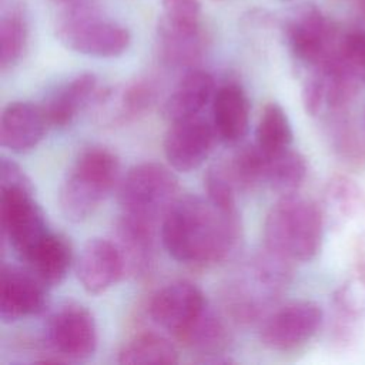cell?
<instances>
[{
	"mask_svg": "<svg viewBox=\"0 0 365 365\" xmlns=\"http://www.w3.org/2000/svg\"><path fill=\"white\" fill-rule=\"evenodd\" d=\"M56 36L76 53L104 58L121 56L131 43V34L123 24L106 17L86 0L66 6L57 19Z\"/></svg>",
	"mask_w": 365,
	"mask_h": 365,
	"instance_id": "5b68a950",
	"label": "cell"
},
{
	"mask_svg": "<svg viewBox=\"0 0 365 365\" xmlns=\"http://www.w3.org/2000/svg\"><path fill=\"white\" fill-rule=\"evenodd\" d=\"M324 215L311 200L284 195L271 207L264 222L265 248L289 259H312L322 244Z\"/></svg>",
	"mask_w": 365,
	"mask_h": 365,
	"instance_id": "277c9868",
	"label": "cell"
},
{
	"mask_svg": "<svg viewBox=\"0 0 365 365\" xmlns=\"http://www.w3.org/2000/svg\"><path fill=\"white\" fill-rule=\"evenodd\" d=\"M21 262L47 287L58 285L67 277L74 254L70 241L56 232H50Z\"/></svg>",
	"mask_w": 365,
	"mask_h": 365,
	"instance_id": "7402d4cb",
	"label": "cell"
},
{
	"mask_svg": "<svg viewBox=\"0 0 365 365\" xmlns=\"http://www.w3.org/2000/svg\"><path fill=\"white\" fill-rule=\"evenodd\" d=\"M76 274L88 294H101L115 285L125 271L124 257L115 241L91 238L76 259Z\"/></svg>",
	"mask_w": 365,
	"mask_h": 365,
	"instance_id": "9a60e30c",
	"label": "cell"
},
{
	"mask_svg": "<svg viewBox=\"0 0 365 365\" xmlns=\"http://www.w3.org/2000/svg\"><path fill=\"white\" fill-rule=\"evenodd\" d=\"M335 60L359 84H365V31L342 34Z\"/></svg>",
	"mask_w": 365,
	"mask_h": 365,
	"instance_id": "f546056e",
	"label": "cell"
},
{
	"mask_svg": "<svg viewBox=\"0 0 365 365\" xmlns=\"http://www.w3.org/2000/svg\"><path fill=\"white\" fill-rule=\"evenodd\" d=\"M120 182V160L110 148H84L60 185L58 204L63 215L73 222L91 217Z\"/></svg>",
	"mask_w": 365,
	"mask_h": 365,
	"instance_id": "3957f363",
	"label": "cell"
},
{
	"mask_svg": "<svg viewBox=\"0 0 365 365\" xmlns=\"http://www.w3.org/2000/svg\"><path fill=\"white\" fill-rule=\"evenodd\" d=\"M289 48L297 60L317 68L336 56L341 34L334 23L312 3L292 10L285 26Z\"/></svg>",
	"mask_w": 365,
	"mask_h": 365,
	"instance_id": "9c48e42d",
	"label": "cell"
},
{
	"mask_svg": "<svg viewBox=\"0 0 365 365\" xmlns=\"http://www.w3.org/2000/svg\"><path fill=\"white\" fill-rule=\"evenodd\" d=\"M307 173L308 164L305 157L289 147L279 154L267 155L264 184L281 197L292 195L304 184Z\"/></svg>",
	"mask_w": 365,
	"mask_h": 365,
	"instance_id": "cb8c5ba5",
	"label": "cell"
},
{
	"mask_svg": "<svg viewBox=\"0 0 365 365\" xmlns=\"http://www.w3.org/2000/svg\"><path fill=\"white\" fill-rule=\"evenodd\" d=\"M47 285L29 268L3 264L0 271V318L16 322L37 315L47 307Z\"/></svg>",
	"mask_w": 365,
	"mask_h": 365,
	"instance_id": "5bb4252c",
	"label": "cell"
},
{
	"mask_svg": "<svg viewBox=\"0 0 365 365\" xmlns=\"http://www.w3.org/2000/svg\"><path fill=\"white\" fill-rule=\"evenodd\" d=\"M157 224L120 214L115 224V244L118 245L127 274L135 278H144L151 274L157 261L155 247Z\"/></svg>",
	"mask_w": 365,
	"mask_h": 365,
	"instance_id": "e0dca14e",
	"label": "cell"
},
{
	"mask_svg": "<svg viewBox=\"0 0 365 365\" xmlns=\"http://www.w3.org/2000/svg\"><path fill=\"white\" fill-rule=\"evenodd\" d=\"M118 364H177L175 345L158 334H138L130 338L117 355Z\"/></svg>",
	"mask_w": 365,
	"mask_h": 365,
	"instance_id": "484cf974",
	"label": "cell"
},
{
	"mask_svg": "<svg viewBox=\"0 0 365 365\" xmlns=\"http://www.w3.org/2000/svg\"><path fill=\"white\" fill-rule=\"evenodd\" d=\"M292 137V127L285 110L275 101L267 103L257 124L254 144L259 151L271 157L288 150Z\"/></svg>",
	"mask_w": 365,
	"mask_h": 365,
	"instance_id": "d4e9b609",
	"label": "cell"
},
{
	"mask_svg": "<svg viewBox=\"0 0 365 365\" xmlns=\"http://www.w3.org/2000/svg\"><path fill=\"white\" fill-rule=\"evenodd\" d=\"M322 308L309 299L272 308L261 321L259 339L274 351H291L308 342L322 324Z\"/></svg>",
	"mask_w": 365,
	"mask_h": 365,
	"instance_id": "30bf717a",
	"label": "cell"
},
{
	"mask_svg": "<svg viewBox=\"0 0 365 365\" xmlns=\"http://www.w3.org/2000/svg\"><path fill=\"white\" fill-rule=\"evenodd\" d=\"M202 291L190 281H174L157 289L148 301V315L178 341L208 308Z\"/></svg>",
	"mask_w": 365,
	"mask_h": 365,
	"instance_id": "8fae6325",
	"label": "cell"
},
{
	"mask_svg": "<svg viewBox=\"0 0 365 365\" xmlns=\"http://www.w3.org/2000/svg\"><path fill=\"white\" fill-rule=\"evenodd\" d=\"M359 1V6H361V9H362V11L365 13V0H358Z\"/></svg>",
	"mask_w": 365,
	"mask_h": 365,
	"instance_id": "836d02e7",
	"label": "cell"
},
{
	"mask_svg": "<svg viewBox=\"0 0 365 365\" xmlns=\"http://www.w3.org/2000/svg\"><path fill=\"white\" fill-rule=\"evenodd\" d=\"M48 125L43 106L31 101H13L1 113V145L17 154L27 153L43 140Z\"/></svg>",
	"mask_w": 365,
	"mask_h": 365,
	"instance_id": "ac0fdd59",
	"label": "cell"
},
{
	"mask_svg": "<svg viewBox=\"0 0 365 365\" xmlns=\"http://www.w3.org/2000/svg\"><path fill=\"white\" fill-rule=\"evenodd\" d=\"M215 138L212 123L200 115L174 121L164 138L165 158L180 173L194 171L210 157Z\"/></svg>",
	"mask_w": 365,
	"mask_h": 365,
	"instance_id": "4fadbf2b",
	"label": "cell"
},
{
	"mask_svg": "<svg viewBox=\"0 0 365 365\" xmlns=\"http://www.w3.org/2000/svg\"><path fill=\"white\" fill-rule=\"evenodd\" d=\"M161 16L174 21L201 23L202 7L200 0H161Z\"/></svg>",
	"mask_w": 365,
	"mask_h": 365,
	"instance_id": "1f68e13d",
	"label": "cell"
},
{
	"mask_svg": "<svg viewBox=\"0 0 365 365\" xmlns=\"http://www.w3.org/2000/svg\"><path fill=\"white\" fill-rule=\"evenodd\" d=\"M58 4H63V6H71V4H76V3H80V1H84V0H53Z\"/></svg>",
	"mask_w": 365,
	"mask_h": 365,
	"instance_id": "d6a6232c",
	"label": "cell"
},
{
	"mask_svg": "<svg viewBox=\"0 0 365 365\" xmlns=\"http://www.w3.org/2000/svg\"><path fill=\"white\" fill-rule=\"evenodd\" d=\"M187 348L200 355L201 361L210 356L225 355L231 342V334L224 319L208 307L195 325L180 339Z\"/></svg>",
	"mask_w": 365,
	"mask_h": 365,
	"instance_id": "603a6c76",
	"label": "cell"
},
{
	"mask_svg": "<svg viewBox=\"0 0 365 365\" xmlns=\"http://www.w3.org/2000/svg\"><path fill=\"white\" fill-rule=\"evenodd\" d=\"M44 341L57 362L84 361L97 349L96 319L84 305L64 302L48 315Z\"/></svg>",
	"mask_w": 365,
	"mask_h": 365,
	"instance_id": "ba28073f",
	"label": "cell"
},
{
	"mask_svg": "<svg viewBox=\"0 0 365 365\" xmlns=\"http://www.w3.org/2000/svg\"><path fill=\"white\" fill-rule=\"evenodd\" d=\"M338 307L351 317L365 314V277L349 281L336 292Z\"/></svg>",
	"mask_w": 365,
	"mask_h": 365,
	"instance_id": "4dcf8cb0",
	"label": "cell"
},
{
	"mask_svg": "<svg viewBox=\"0 0 365 365\" xmlns=\"http://www.w3.org/2000/svg\"><path fill=\"white\" fill-rule=\"evenodd\" d=\"M291 264L265 248L225 285L222 301L227 314L237 322L262 321L289 284Z\"/></svg>",
	"mask_w": 365,
	"mask_h": 365,
	"instance_id": "7a4b0ae2",
	"label": "cell"
},
{
	"mask_svg": "<svg viewBox=\"0 0 365 365\" xmlns=\"http://www.w3.org/2000/svg\"><path fill=\"white\" fill-rule=\"evenodd\" d=\"M214 94L212 76L204 70L190 68L165 98L163 114L170 123L197 117L212 101Z\"/></svg>",
	"mask_w": 365,
	"mask_h": 365,
	"instance_id": "ffe728a7",
	"label": "cell"
},
{
	"mask_svg": "<svg viewBox=\"0 0 365 365\" xmlns=\"http://www.w3.org/2000/svg\"><path fill=\"white\" fill-rule=\"evenodd\" d=\"M160 60L173 68H194L205 51L201 23H181L160 16L157 24Z\"/></svg>",
	"mask_w": 365,
	"mask_h": 365,
	"instance_id": "2e32d148",
	"label": "cell"
},
{
	"mask_svg": "<svg viewBox=\"0 0 365 365\" xmlns=\"http://www.w3.org/2000/svg\"><path fill=\"white\" fill-rule=\"evenodd\" d=\"M328 207L344 218H351L365 211V192L351 178L338 175L334 177L325 192Z\"/></svg>",
	"mask_w": 365,
	"mask_h": 365,
	"instance_id": "83f0119b",
	"label": "cell"
},
{
	"mask_svg": "<svg viewBox=\"0 0 365 365\" xmlns=\"http://www.w3.org/2000/svg\"><path fill=\"white\" fill-rule=\"evenodd\" d=\"M160 234L175 261L205 267L227 259L238 247L240 214L227 212L208 198L180 195L163 217Z\"/></svg>",
	"mask_w": 365,
	"mask_h": 365,
	"instance_id": "6da1fadb",
	"label": "cell"
},
{
	"mask_svg": "<svg viewBox=\"0 0 365 365\" xmlns=\"http://www.w3.org/2000/svg\"><path fill=\"white\" fill-rule=\"evenodd\" d=\"M0 218L4 240L23 261L50 232L33 185H0Z\"/></svg>",
	"mask_w": 365,
	"mask_h": 365,
	"instance_id": "52a82bcc",
	"label": "cell"
},
{
	"mask_svg": "<svg viewBox=\"0 0 365 365\" xmlns=\"http://www.w3.org/2000/svg\"><path fill=\"white\" fill-rule=\"evenodd\" d=\"M212 127L225 144H238L248 133L250 101L238 83H225L212 97Z\"/></svg>",
	"mask_w": 365,
	"mask_h": 365,
	"instance_id": "d6986e66",
	"label": "cell"
},
{
	"mask_svg": "<svg viewBox=\"0 0 365 365\" xmlns=\"http://www.w3.org/2000/svg\"><path fill=\"white\" fill-rule=\"evenodd\" d=\"M178 190V180L168 167L154 161L140 163L120 181L121 214L158 224L180 197Z\"/></svg>",
	"mask_w": 365,
	"mask_h": 365,
	"instance_id": "8992f818",
	"label": "cell"
},
{
	"mask_svg": "<svg viewBox=\"0 0 365 365\" xmlns=\"http://www.w3.org/2000/svg\"><path fill=\"white\" fill-rule=\"evenodd\" d=\"M207 198L218 208L227 212H238L237 210V187L225 171L222 163L214 164L208 168L204 177Z\"/></svg>",
	"mask_w": 365,
	"mask_h": 365,
	"instance_id": "f1b7e54d",
	"label": "cell"
},
{
	"mask_svg": "<svg viewBox=\"0 0 365 365\" xmlns=\"http://www.w3.org/2000/svg\"><path fill=\"white\" fill-rule=\"evenodd\" d=\"M155 88L144 78L98 90L90 104L94 121L104 127H123L143 115L154 103Z\"/></svg>",
	"mask_w": 365,
	"mask_h": 365,
	"instance_id": "7c38bea8",
	"label": "cell"
},
{
	"mask_svg": "<svg viewBox=\"0 0 365 365\" xmlns=\"http://www.w3.org/2000/svg\"><path fill=\"white\" fill-rule=\"evenodd\" d=\"M27 21L17 6L3 7L0 17V67L11 68L23 56L27 44Z\"/></svg>",
	"mask_w": 365,
	"mask_h": 365,
	"instance_id": "4316f807",
	"label": "cell"
},
{
	"mask_svg": "<svg viewBox=\"0 0 365 365\" xmlns=\"http://www.w3.org/2000/svg\"><path fill=\"white\" fill-rule=\"evenodd\" d=\"M97 91L93 73H81L60 86L43 104L48 124L57 128L71 124L83 108L90 107Z\"/></svg>",
	"mask_w": 365,
	"mask_h": 365,
	"instance_id": "44dd1931",
	"label": "cell"
}]
</instances>
